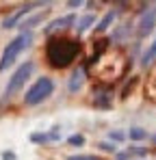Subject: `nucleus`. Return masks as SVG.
Returning <instances> with one entry per match:
<instances>
[{
  "instance_id": "f257e3e1",
  "label": "nucleus",
  "mask_w": 156,
  "mask_h": 160,
  "mask_svg": "<svg viewBox=\"0 0 156 160\" xmlns=\"http://www.w3.org/2000/svg\"><path fill=\"white\" fill-rule=\"evenodd\" d=\"M30 43H33V32H30V30H22L20 35H15V37L7 43V48L2 50V54H0V72L9 69V67L18 61V56L24 52Z\"/></svg>"
},
{
  "instance_id": "f03ea898",
  "label": "nucleus",
  "mask_w": 156,
  "mask_h": 160,
  "mask_svg": "<svg viewBox=\"0 0 156 160\" xmlns=\"http://www.w3.org/2000/svg\"><path fill=\"white\" fill-rule=\"evenodd\" d=\"M76 54H78V46L72 39H56L48 48V58L54 67H67Z\"/></svg>"
},
{
  "instance_id": "7ed1b4c3",
  "label": "nucleus",
  "mask_w": 156,
  "mask_h": 160,
  "mask_svg": "<svg viewBox=\"0 0 156 160\" xmlns=\"http://www.w3.org/2000/svg\"><path fill=\"white\" fill-rule=\"evenodd\" d=\"M52 93H54V82L50 78H37V82L26 91L24 95V102L28 106H35V104H41V102H46L48 98H50Z\"/></svg>"
},
{
  "instance_id": "20e7f679",
  "label": "nucleus",
  "mask_w": 156,
  "mask_h": 160,
  "mask_svg": "<svg viewBox=\"0 0 156 160\" xmlns=\"http://www.w3.org/2000/svg\"><path fill=\"white\" fill-rule=\"evenodd\" d=\"M33 69H35V65H33L30 61H28V63H22V65L13 72V76L9 78V84H7V89H4V95L11 98L13 93H18V91L26 84V80L33 76Z\"/></svg>"
},
{
  "instance_id": "39448f33",
  "label": "nucleus",
  "mask_w": 156,
  "mask_h": 160,
  "mask_svg": "<svg viewBox=\"0 0 156 160\" xmlns=\"http://www.w3.org/2000/svg\"><path fill=\"white\" fill-rule=\"evenodd\" d=\"M156 26V7L143 11V15L139 18V24H137V35L139 37H148Z\"/></svg>"
},
{
  "instance_id": "423d86ee",
  "label": "nucleus",
  "mask_w": 156,
  "mask_h": 160,
  "mask_svg": "<svg viewBox=\"0 0 156 160\" xmlns=\"http://www.w3.org/2000/svg\"><path fill=\"white\" fill-rule=\"evenodd\" d=\"M41 4H44V0H41V2H28V4H24V7H20L15 13H11V15L2 22V28H13V26H18V24L24 20V18L30 13V11H33V9L41 7Z\"/></svg>"
},
{
  "instance_id": "0eeeda50",
  "label": "nucleus",
  "mask_w": 156,
  "mask_h": 160,
  "mask_svg": "<svg viewBox=\"0 0 156 160\" xmlns=\"http://www.w3.org/2000/svg\"><path fill=\"white\" fill-rule=\"evenodd\" d=\"M76 15L74 13H70V15H61V18H56V20H52L50 24L46 26V32L52 35V32H61V30H67V28H72L76 24Z\"/></svg>"
},
{
  "instance_id": "6e6552de",
  "label": "nucleus",
  "mask_w": 156,
  "mask_h": 160,
  "mask_svg": "<svg viewBox=\"0 0 156 160\" xmlns=\"http://www.w3.org/2000/svg\"><path fill=\"white\" fill-rule=\"evenodd\" d=\"M82 82H85V69H82V67H76V69L72 72V76H70V82H67L70 93H78V91L82 89Z\"/></svg>"
},
{
  "instance_id": "1a4fd4ad",
  "label": "nucleus",
  "mask_w": 156,
  "mask_h": 160,
  "mask_svg": "<svg viewBox=\"0 0 156 160\" xmlns=\"http://www.w3.org/2000/svg\"><path fill=\"white\" fill-rule=\"evenodd\" d=\"M61 136H59V132H54V130H50V132H33L30 134V143H37V145H44V143H52V141H59Z\"/></svg>"
},
{
  "instance_id": "9d476101",
  "label": "nucleus",
  "mask_w": 156,
  "mask_h": 160,
  "mask_svg": "<svg viewBox=\"0 0 156 160\" xmlns=\"http://www.w3.org/2000/svg\"><path fill=\"white\" fill-rule=\"evenodd\" d=\"M156 61V37H154V41L145 48V52L141 54V67H148V65H152Z\"/></svg>"
},
{
  "instance_id": "9b49d317",
  "label": "nucleus",
  "mask_w": 156,
  "mask_h": 160,
  "mask_svg": "<svg viewBox=\"0 0 156 160\" xmlns=\"http://www.w3.org/2000/svg\"><path fill=\"white\" fill-rule=\"evenodd\" d=\"M96 24V15L93 13H87V15H82L80 20H76V30L78 32H85L87 28H91Z\"/></svg>"
},
{
  "instance_id": "f8f14e48",
  "label": "nucleus",
  "mask_w": 156,
  "mask_h": 160,
  "mask_svg": "<svg viewBox=\"0 0 156 160\" xmlns=\"http://www.w3.org/2000/svg\"><path fill=\"white\" fill-rule=\"evenodd\" d=\"M148 152L143 149V147H132L128 152H122V154H117V160H130V158H141V156H145Z\"/></svg>"
},
{
  "instance_id": "ddd939ff",
  "label": "nucleus",
  "mask_w": 156,
  "mask_h": 160,
  "mask_svg": "<svg viewBox=\"0 0 156 160\" xmlns=\"http://www.w3.org/2000/svg\"><path fill=\"white\" fill-rule=\"evenodd\" d=\"M113 20H115V11H108V13H106V15L102 18V22H100V24L96 26V32H104L106 28L113 24Z\"/></svg>"
},
{
  "instance_id": "4468645a",
  "label": "nucleus",
  "mask_w": 156,
  "mask_h": 160,
  "mask_svg": "<svg viewBox=\"0 0 156 160\" xmlns=\"http://www.w3.org/2000/svg\"><path fill=\"white\" fill-rule=\"evenodd\" d=\"M128 138L141 143V141H145V138H148V132H145L143 128H137V126H134V128H130V130H128Z\"/></svg>"
},
{
  "instance_id": "2eb2a0df",
  "label": "nucleus",
  "mask_w": 156,
  "mask_h": 160,
  "mask_svg": "<svg viewBox=\"0 0 156 160\" xmlns=\"http://www.w3.org/2000/svg\"><path fill=\"white\" fill-rule=\"evenodd\" d=\"M108 138H111V141H115V143H124V141L128 138V134L122 132V130H115V132H108Z\"/></svg>"
},
{
  "instance_id": "dca6fc26",
  "label": "nucleus",
  "mask_w": 156,
  "mask_h": 160,
  "mask_svg": "<svg viewBox=\"0 0 156 160\" xmlns=\"http://www.w3.org/2000/svg\"><path fill=\"white\" fill-rule=\"evenodd\" d=\"M67 160H102L100 156H93V154H78V156H72Z\"/></svg>"
},
{
  "instance_id": "f3484780",
  "label": "nucleus",
  "mask_w": 156,
  "mask_h": 160,
  "mask_svg": "<svg viewBox=\"0 0 156 160\" xmlns=\"http://www.w3.org/2000/svg\"><path fill=\"white\" fill-rule=\"evenodd\" d=\"M67 143H70V145H74V147H80V145L85 143V138H82L80 134H74V136H70V138H67Z\"/></svg>"
},
{
  "instance_id": "a211bd4d",
  "label": "nucleus",
  "mask_w": 156,
  "mask_h": 160,
  "mask_svg": "<svg viewBox=\"0 0 156 160\" xmlns=\"http://www.w3.org/2000/svg\"><path fill=\"white\" fill-rule=\"evenodd\" d=\"M80 4H85V0H70V2H67V7H70V9H78Z\"/></svg>"
},
{
  "instance_id": "6ab92c4d",
  "label": "nucleus",
  "mask_w": 156,
  "mask_h": 160,
  "mask_svg": "<svg viewBox=\"0 0 156 160\" xmlns=\"http://www.w3.org/2000/svg\"><path fill=\"white\" fill-rule=\"evenodd\" d=\"M2 160H15V154L13 152H2Z\"/></svg>"
},
{
  "instance_id": "aec40b11",
  "label": "nucleus",
  "mask_w": 156,
  "mask_h": 160,
  "mask_svg": "<svg viewBox=\"0 0 156 160\" xmlns=\"http://www.w3.org/2000/svg\"><path fill=\"white\" fill-rule=\"evenodd\" d=\"M100 149H113V147H111L108 143H100Z\"/></svg>"
},
{
  "instance_id": "412c9836",
  "label": "nucleus",
  "mask_w": 156,
  "mask_h": 160,
  "mask_svg": "<svg viewBox=\"0 0 156 160\" xmlns=\"http://www.w3.org/2000/svg\"><path fill=\"white\" fill-rule=\"evenodd\" d=\"M154 143H156V134H154Z\"/></svg>"
}]
</instances>
